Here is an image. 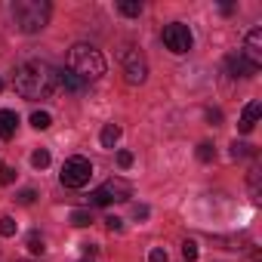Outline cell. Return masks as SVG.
<instances>
[{
    "instance_id": "6da1fadb",
    "label": "cell",
    "mask_w": 262,
    "mask_h": 262,
    "mask_svg": "<svg viewBox=\"0 0 262 262\" xmlns=\"http://www.w3.org/2000/svg\"><path fill=\"white\" fill-rule=\"evenodd\" d=\"M56 83H59V71L43 59H31L19 65L13 77V86L22 99H47L56 90Z\"/></svg>"
},
{
    "instance_id": "7a4b0ae2",
    "label": "cell",
    "mask_w": 262,
    "mask_h": 262,
    "mask_svg": "<svg viewBox=\"0 0 262 262\" xmlns=\"http://www.w3.org/2000/svg\"><path fill=\"white\" fill-rule=\"evenodd\" d=\"M68 71H74L83 83H93L105 74V59L96 47L90 43H74L68 53Z\"/></svg>"
},
{
    "instance_id": "3957f363",
    "label": "cell",
    "mask_w": 262,
    "mask_h": 262,
    "mask_svg": "<svg viewBox=\"0 0 262 262\" xmlns=\"http://www.w3.org/2000/svg\"><path fill=\"white\" fill-rule=\"evenodd\" d=\"M13 22L19 31L34 34L50 22V4L47 0H16L13 4Z\"/></svg>"
},
{
    "instance_id": "277c9868",
    "label": "cell",
    "mask_w": 262,
    "mask_h": 262,
    "mask_svg": "<svg viewBox=\"0 0 262 262\" xmlns=\"http://www.w3.org/2000/svg\"><path fill=\"white\" fill-rule=\"evenodd\" d=\"M90 176H93V164L86 158H80V155L68 158L65 167H62V173H59V179H62L65 188H83L90 182Z\"/></svg>"
},
{
    "instance_id": "5b68a950",
    "label": "cell",
    "mask_w": 262,
    "mask_h": 262,
    "mask_svg": "<svg viewBox=\"0 0 262 262\" xmlns=\"http://www.w3.org/2000/svg\"><path fill=\"white\" fill-rule=\"evenodd\" d=\"M120 62H123V77H126V83H133V86L145 83V77H148V62H145V56H142L136 47H126Z\"/></svg>"
},
{
    "instance_id": "8992f818",
    "label": "cell",
    "mask_w": 262,
    "mask_h": 262,
    "mask_svg": "<svg viewBox=\"0 0 262 262\" xmlns=\"http://www.w3.org/2000/svg\"><path fill=\"white\" fill-rule=\"evenodd\" d=\"M129 198V182L123 179H108L105 185H99L93 194H90V204L93 207H108L114 201H126Z\"/></svg>"
},
{
    "instance_id": "52a82bcc",
    "label": "cell",
    "mask_w": 262,
    "mask_h": 262,
    "mask_svg": "<svg viewBox=\"0 0 262 262\" xmlns=\"http://www.w3.org/2000/svg\"><path fill=\"white\" fill-rule=\"evenodd\" d=\"M191 43H194V37H191L188 25H182V22H170V25L164 28V47H167L170 53L182 56V53L191 50Z\"/></svg>"
},
{
    "instance_id": "ba28073f",
    "label": "cell",
    "mask_w": 262,
    "mask_h": 262,
    "mask_svg": "<svg viewBox=\"0 0 262 262\" xmlns=\"http://www.w3.org/2000/svg\"><path fill=\"white\" fill-rule=\"evenodd\" d=\"M253 68H259L262 65V28H253L250 34H247V43H244V53H241Z\"/></svg>"
},
{
    "instance_id": "9c48e42d",
    "label": "cell",
    "mask_w": 262,
    "mask_h": 262,
    "mask_svg": "<svg viewBox=\"0 0 262 262\" xmlns=\"http://www.w3.org/2000/svg\"><path fill=\"white\" fill-rule=\"evenodd\" d=\"M225 68L231 71V77H253L259 68H253L241 53H231V56H225Z\"/></svg>"
},
{
    "instance_id": "30bf717a",
    "label": "cell",
    "mask_w": 262,
    "mask_h": 262,
    "mask_svg": "<svg viewBox=\"0 0 262 262\" xmlns=\"http://www.w3.org/2000/svg\"><path fill=\"white\" fill-rule=\"evenodd\" d=\"M259 111H262L259 102H250V105L244 108V114H241V120H237V129H241V133H253V126H256V120H259Z\"/></svg>"
},
{
    "instance_id": "8fae6325",
    "label": "cell",
    "mask_w": 262,
    "mask_h": 262,
    "mask_svg": "<svg viewBox=\"0 0 262 262\" xmlns=\"http://www.w3.org/2000/svg\"><path fill=\"white\" fill-rule=\"evenodd\" d=\"M16 126H19V114L4 108L0 111V139H13L16 136Z\"/></svg>"
},
{
    "instance_id": "7c38bea8",
    "label": "cell",
    "mask_w": 262,
    "mask_h": 262,
    "mask_svg": "<svg viewBox=\"0 0 262 262\" xmlns=\"http://www.w3.org/2000/svg\"><path fill=\"white\" fill-rule=\"evenodd\" d=\"M59 80L65 83V90H68V93H83V90H86V83H83L74 71H68V68H65V71H59Z\"/></svg>"
},
{
    "instance_id": "4fadbf2b",
    "label": "cell",
    "mask_w": 262,
    "mask_h": 262,
    "mask_svg": "<svg viewBox=\"0 0 262 262\" xmlns=\"http://www.w3.org/2000/svg\"><path fill=\"white\" fill-rule=\"evenodd\" d=\"M99 139H102V145H105V148H114V145H117V139H120V126H117V123H108V126L102 129V136H99Z\"/></svg>"
},
{
    "instance_id": "5bb4252c",
    "label": "cell",
    "mask_w": 262,
    "mask_h": 262,
    "mask_svg": "<svg viewBox=\"0 0 262 262\" xmlns=\"http://www.w3.org/2000/svg\"><path fill=\"white\" fill-rule=\"evenodd\" d=\"M117 13L120 16H129V19H136L142 13V4H136V0H120L117 4Z\"/></svg>"
},
{
    "instance_id": "9a60e30c",
    "label": "cell",
    "mask_w": 262,
    "mask_h": 262,
    "mask_svg": "<svg viewBox=\"0 0 262 262\" xmlns=\"http://www.w3.org/2000/svg\"><path fill=\"white\" fill-rule=\"evenodd\" d=\"M50 123H53L50 111H34V114H31V126H34V129H50Z\"/></svg>"
},
{
    "instance_id": "2e32d148",
    "label": "cell",
    "mask_w": 262,
    "mask_h": 262,
    "mask_svg": "<svg viewBox=\"0 0 262 262\" xmlns=\"http://www.w3.org/2000/svg\"><path fill=\"white\" fill-rule=\"evenodd\" d=\"M90 222H93V213H90V210H74V213H71V225L86 228Z\"/></svg>"
},
{
    "instance_id": "e0dca14e",
    "label": "cell",
    "mask_w": 262,
    "mask_h": 262,
    "mask_svg": "<svg viewBox=\"0 0 262 262\" xmlns=\"http://www.w3.org/2000/svg\"><path fill=\"white\" fill-rule=\"evenodd\" d=\"M213 158H216L213 145H210V142H201V145H198V161H201V164H210Z\"/></svg>"
},
{
    "instance_id": "ac0fdd59",
    "label": "cell",
    "mask_w": 262,
    "mask_h": 262,
    "mask_svg": "<svg viewBox=\"0 0 262 262\" xmlns=\"http://www.w3.org/2000/svg\"><path fill=\"white\" fill-rule=\"evenodd\" d=\"M31 164H34L37 170H47V167H50V151H47V148L34 151V155H31Z\"/></svg>"
},
{
    "instance_id": "d6986e66",
    "label": "cell",
    "mask_w": 262,
    "mask_h": 262,
    "mask_svg": "<svg viewBox=\"0 0 262 262\" xmlns=\"http://www.w3.org/2000/svg\"><path fill=\"white\" fill-rule=\"evenodd\" d=\"M16 228H19V225H16V219H13V216H4V219H0V234H4V237H13V234H16Z\"/></svg>"
},
{
    "instance_id": "ffe728a7",
    "label": "cell",
    "mask_w": 262,
    "mask_h": 262,
    "mask_svg": "<svg viewBox=\"0 0 262 262\" xmlns=\"http://www.w3.org/2000/svg\"><path fill=\"white\" fill-rule=\"evenodd\" d=\"M28 250H31V253H43V250H47V247H43V237H40L37 231L28 234Z\"/></svg>"
},
{
    "instance_id": "44dd1931",
    "label": "cell",
    "mask_w": 262,
    "mask_h": 262,
    "mask_svg": "<svg viewBox=\"0 0 262 262\" xmlns=\"http://www.w3.org/2000/svg\"><path fill=\"white\" fill-rule=\"evenodd\" d=\"M182 256H185L188 262H194V259H198V244H194V241H185V244H182Z\"/></svg>"
},
{
    "instance_id": "7402d4cb",
    "label": "cell",
    "mask_w": 262,
    "mask_h": 262,
    "mask_svg": "<svg viewBox=\"0 0 262 262\" xmlns=\"http://www.w3.org/2000/svg\"><path fill=\"white\" fill-rule=\"evenodd\" d=\"M250 194L253 201H259V170H250Z\"/></svg>"
},
{
    "instance_id": "603a6c76",
    "label": "cell",
    "mask_w": 262,
    "mask_h": 262,
    "mask_svg": "<svg viewBox=\"0 0 262 262\" xmlns=\"http://www.w3.org/2000/svg\"><path fill=\"white\" fill-rule=\"evenodd\" d=\"M16 182V170L13 167H0V185H10Z\"/></svg>"
},
{
    "instance_id": "cb8c5ba5",
    "label": "cell",
    "mask_w": 262,
    "mask_h": 262,
    "mask_svg": "<svg viewBox=\"0 0 262 262\" xmlns=\"http://www.w3.org/2000/svg\"><path fill=\"white\" fill-rule=\"evenodd\" d=\"M34 198H37V191H34V188H22V191H19V204H25V207H28V204H34Z\"/></svg>"
},
{
    "instance_id": "d4e9b609",
    "label": "cell",
    "mask_w": 262,
    "mask_h": 262,
    "mask_svg": "<svg viewBox=\"0 0 262 262\" xmlns=\"http://www.w3.org/2000/svg\"><path fill=\"white\" fill-rule=\"evenodd\" d=\"M148 262H167V250H164V247H155V250L148 253Z\"/></svg>"
},
{
    "instance_id": "484cf974",
    "label": "cell",
    "mask_w": 262,
    "mask_h": 262,
    "mask_svg": "<svg viewBox=\"0 0 262 262\" xmlns=\"http://www.w3.org/2000/svg\"><path fill=\"white\" fill-rule=\"evenodd\" d=\"M117 164L126 170V167H133V155H129V151H117Z\"/></svg>"
},
{
    "instance_id": "4316f807",
    "label": "cell",
    "mask_w": 262,
    "mask_h": 262,
    "mask_svg": "<svg viewBox=\"0 0 262 262\" xmlns=\"http://www.w3.org/2000/svg\"><path fill=\"white\" fill-rule=\"evenodd\" d=\"M244 155H247V145L244 142H234L231 145V158H244Z\"/></svg>"
},
{
    "instance_id": "83f0119b",
    "label": "cell",
    "mask_w": 262,
    "mask_h": 262,
    "mask_svg": "<svg viewBox=\"0 0 262 262\" xmlns=\"http://www.w3.org/2000/svg\"><path fill=\"white\" fill-rule=\"evenodd\" d=\"M105 225H108L111 231H120V228H123V222H120L117 216H108V219H105Z\"/></svg>"
},
{
    "instance_id": "f1b7e54d",
    "label": "cell",
    "mask_w": 262,
    "mask_h": 262,
    "mask_svg": "<svg viewBox=\"0 0 262 262\" xmlns=\"http://www.w3.org/2000/svg\"><path fill=\"white\" fill-rule=\"evenodd\" d=\"M207 120H210V123H219V120H222V111L210 108V111H207Z\"/></svg>"
},
{
    "instance_id": "f546056e",
    "label": "cell",
    "mask_w": 262,
    "mask_h": 262,
    "mask_svg": "<svg viewBox=\"0 0 262 262\" xmlns=\"http://www.w3.org/2000/svg\"><path fill=\"white\" fill-rule=\"evenodd\" d=\"M133 216H136V219H148V207H136Z\"/></svg>"
},
{
    "instance_id": "4dcf8cb0",
    "label": "cell",
    "mask_w": 262,
    "mask_h": 262,
    "mask_svg": "<svg viewBox=\"0 0 262 262\" xmlns=\"http://www.w3.org/2000/svg\"><path fill=\"white\" fill-rule=\"evenodd\" d=\"M247 262H262V253H259V250H253V253L247 256Z\"/></svg>"
},
{
    "instance_id": "1f68e13d",
    "label": "cell",
    "mask_w": 262,
    "mask_h": 262,
    "mask_svg": "<svg viewBox=\"0 0 262 262\" xmlns=\"http://www.w3.org/2000/svg\"><path fill=\"white\" fill-rule=\"evenodd\" d=\"M16 262H34V259H16Z\"/></svg>"
},
{
    "instance_id": "d6a6232c",
    "label": "cell",
    "mask_w": 262,
    "mask_h": 262,
    "mask_svg": "<svg viewBox=\"0 0 262 262\" xmlns=\"http://www.w3.org/2000/svg\"><path fill=\"white\" fill-rule=\"evenodd\" d=\"M80 262H93V259H80Z\"/></svg>"
},
{
    "instance_id": "836d02e7",
    "label": "cell",
    "mask_w": 262,
    "mask_h": 262,
    "mask_svg": "<svg viewBox=\"0 0 262 262\" xmlns=\"http://www.w3.org/2000/svg\"><path fill=\"white\" fill-rule=\"evenodd\" d=\"M0 90H4V80H0Z\"/></svg>"
}]
</instances>
